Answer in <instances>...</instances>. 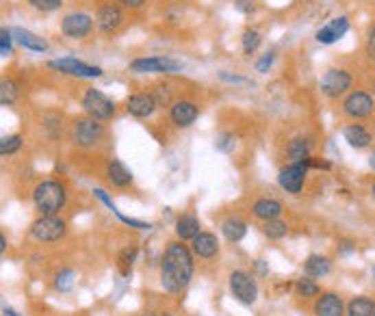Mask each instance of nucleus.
Masks as SVG:
<instances>
[{"label": "nucleus", "instance_id": "nucleus-1", "mask_svg": "<svg viewBox=\"0 0 375 316\" xmlns=\"http://www.w3.org/2000/svg\"><path fill=\"white\" fill-rule=\"evenodd\" d=\"M191 247L185 245V241H172L165 247L161 258V286L165 293L180 295L191 284L193 273H196V263H193Z\"/></svg>", "mask_w": 375, "mask_h": 316}, {"label": "nucleus", "instance_id": "nucleus-2", "mask_svg": "<svg viewBox=\"0 0 375 316\" xmlns=\"http://www.w3.org/2000/svg\"><path fill=\"white\" fill-rule=\"evenodd\" d=\"M67 202V191L57 180H44L33 189V204L39 215H59Z\"/></svg>", "mask_w": 375, "mask_h": 316}, {"label": "nucleus", "instance_id": "nucleus-3", "mask_svg": "<svg viewBox=\"0 0 375 316\" xmlns=\"http://www.w3.org/2000/svg\"><path fill=\"white\" fill-rule=\"evenodd\" d=\"M228 284H230V293L232 297L239 301L241 306H254L258 299V282L254 273H247L243 269L232 271L228 276Z\"/></svg>", "mask_w": 375, "mask_h": 316}, {"label": "nucleus", "instance_id": "nucleus-4", "mask_svg": "<svg viewBox=\"0 0 375 316\" xmlns=\"http://www.w3.org/2000/svg\"><path fill=\"white\" fill-rule=\"evenodd\" d=\"M29 232L39 243H57L67 234V223L59 215H39Z\"/></svg>", "mask_w": 375, "mask_h": 316}, {"label": "nucleus", "instance_id": "nucleus-5", "mask_svg": "<svg viewBox=\"0 0 375 316\" xmlns=\"http://www.w3.org/2000/svg\"><path fill=\"white\" fill-rule=\"evenodd\" d=\"M82 108H85V113L93 119L98 121H109L115 117V102L104 95L102 91L98 89H87L85 95H82Z\"/></svg>", "mask_w": 375, "mask_h": 316}, {"label": "nucleus", "instance_id": "nucleus-6", "mask_svg": "<svg viewBox=\"0 0 375 316\" xmlns=\"http://www.w3.org/2000/svg\"><path fill=\"white\" fill-rule=\"evenodd\" d=\"M104 126L93 117H78L72 126V141L78 147H93L102 141Z\"/></svg>", "mask_w": 375, "mask_h": 316}, {"label": "nucleus", "instance_id": "nucleus-7", "mask_svg": "<svg viewBox=\"0 0 375 316\" xmlns=\"http://www.w3.org/2000/svg\"><path fill=\"white\" fill-rule=\"evenodd\" d=\"M183 70L185 63L172 57H141L130 63V72L135 74H176Z\"/></svg>", "mask_w": 375, "mask_h": 316}, {"label": "nucleus", "instance_id": "nucleus-8", "mask_svg": "<svg viewBox=\"0 0 375 316\" xmlns=\"http://www.w3.org/2000/svg\"><path fill=\"white\" fill-rule=\"evenodd\" d=\"M352 85H354V78L350 72L343 70V67H332V70H328L321 76V82H319L321 93L330 100H337V98H341V95H345L352 89Z\"/></svg>", "mask_w": 375, "mask_h": 316}, {"label": "nucleus", "instance_id": "nucleus-9", "mask_svg": "<svg viewBox=\"0 0 375 316\" xmlns=\"http://www.w3.org/2000/svg\"><path fill=\"white\" fill-rule=\"evenodd\" d=\"M308 162H288L286 167L280 169L277 173V184H280L288 195H299L304 182L308 175Z\"/></svg>", "mask_w": 375, "mask_h": 316}, {"label": "nucleus", "instance_id": "nucleus-10", "mask_svg": "<svg viewBox=\"0 0 375 316\" xmlns=\"http://www.w3.org/2000/svg\"><path fill=\"white\" fill-rule=\"evenodd\" d=\"M375 111V102H373V95L367 91H352L347 93V98L343 102V113L352 119H367L371 117Z\"/></svg>", "mask_w": 375, "mask_h": 316}, {"label": "nucleus", "instance_id": "nucleus-11", "mask_svg": "<svg viewBox=\"0 0 375 316\" xmlns=\"http://www.w3.org/2000/svg\"><path fill=\"white\" fill-rule=\"evenodd\" d=\"M48 67H52V70H59V72H63L67 76H76V78H100L102 76V67L82 63V61H78L74 57L52 59V61H48Z\"/></svg>", "mask_w": 375, "mask_h": 316}, {"label": "nucleus", "instance_id": "nucleus-12", "mask_svg": "<svg viewBox=\"0 0 375 316\" xmlns=\"http://www.w3.org/2000/svg\"><path fill=\"white\" fill-rule=\"evenodd\" d=\"M93 31V18L89 13L74 11L61 20V33L69 39H82Z\"/></svg>", "mask_w": 375, "mask_h": 316}, {"label": "nucleus", "instance_id": "nucleus-13", "mask_svg": "<svg viewBox=\"0 0 375 316\" xmlns=\"http://www.w3.org/2000/svg\"><path fill=\"white\" fill-rule=\"evenodd\" d=\"M345 301L339 293H321L315 299V306H312V314L315 316H345Z\"/></svg>", "mask_w": 375, "mask_h": 316}, {"label": "nucleus", "instance_id": "nucleus-14", "mask_svg": "<svg viewBox=\"0 0 375 316\" xmlns=\"http://www.w3.org/2000/svg\"><path fill=\"white\" fill-rule=\"evenodd\" d=\"M157 106H159L157 98L152 93H146V91L133 93L130 98L126 100V111L133 117H137V119H148V117H152V115H155V111H157Z\"/></svg>", "mask_w": 375, "mask_h": 316}, {"label": "nucleus", "instance_id": "nucleus-15", "mask_svg": "<svg viewBox=\"0 0 375 316\" xmlns=\"http://www.w3.org/2000/svg\"><path fill=\"white\" fill-rule=\"evenodd\" d=\"M198 115H200V108H198L196 102H191V100H178L170 108V119L178 128L193 126L196 119H198Z\"/></svg>", "mask_w": 375, "mask_h": 316}, {"label": "nucleus", "instance_id": "nucleus-16", "mask_svg": "<svg viewBox=\"0 0 375 316\" xmlns=\"http://www.w3.org/2000/svg\"><path fill=\"white\" fill-rule=\"evenodd\" d=\"M347 31H350V20H347V16H339L334 20H330L326 26H321L315 37H317L319 44L330 46V44H337L341 37H345Z\"/></svg>", "mask_w": 375, "mask_h": 316}, {"label": "nucleus", "instance_id": "nucleus-17", "mask_svg": "<svg viewBox=\"0 0 375 316\" xmlns=\"http://www.w3.org/2000/svg\"><path fill=\"white\" fill-rule=\"evenodd\" d=\"M124 22V13L117 5H102L95 13V26L102 33H115Z\"/></svg>", "mask_w": 375, "mask_h": 316}, {"label": "nucleus", "instance_id": "nucleus-18", "mask_svg": "<svg viewBox=\"0 0 375 316\" xmlns=\"http://www.w3.org/2000/svg\"><path fill=\"white\" fill-rule=\"evenodd\" d=\"M191 252L193 256H198L202 260H213L217 254H219V241L217 236L213 234V232H200V234L191 241Z\"/></svg>", "mask_w": 375, "mask_h": 316}, {"label": "nucleus", "instance_id": "nucleus-19", "mask_svg": "<svg viewBox=\"0 0 375 316\" xmlns=\"http://www.w3.org/2000/svg\"><path fill=\"white\" fill-rule=\"evenodd\" d=\"M106 180L113 184L115 189H128L133 184V171L124 165L122 160L113 158V160H109L106 165Z\"/></svg>", "mask_w": 375, "mask_h": 316}, {"label": "nucleus", "instance_id": "nucleus-20", "mask_svg": "<svg viewBox=\"0 0 375 316\" xmlns=\"http://www.w3.org/2000/svg\"><path fill=\"white\" fill-rule=\"evenodd\" d=\"M174 230H176L178 241H185L187 243V241H193V239L200 234L202 226H200V219L196 215H193V212H185V215H180L176 219Z\"/></svg>", "mask_w": 375, "mask_h": 316}, {"label": "nucleus", "instance_id": "nucleus-21", "mask_svg": "<svg viewBox=\"0 0 375 316\" xmlns=\"http://www.w3.org/2000/svg\"><path fill=\"white\" fill-rule=\"evenodd\" d=\"M284 212L282 202H277L273 197H260L252 204V215L260 221H271V219H280Z\"/></svg>", "mask_w": 375, "mask_h": 316}, {"label": "nucleus", "instance_id": "nucleus-22", "mask_svg": "<svg viewBox=\"0 0 375 316\" xmlns=\"http://www.w3.org/2000/svg\"><path fill=\"white\" fill-rule=\"evenodd\" d=\"M304 273L312 280H323L332 273V260L321 254H310L304 260Z\"/></svg>", "mask_w": 375, "mask_h": 316}, {"label": "nucleus", "instance_id": "nucleus-23", "mask_svg": "<svg viewBox=\"0 0 375 316\" xmlns=\"http://www.w3.org/2000/svg\"><path fill=\"white\" fill-rule=\"evenodd\" d=\"M11 33H13V37H16V41L22 46V48H26V50H31V52H48V41L44 39V37H39V35H35V33H31V31H26V29H22V26H16V29H11Z\"/></svg>", "mask_w": 375, "mask_h": 316}, {"label": "nucleus", "instance_id": "nucleus-24", "mask_svg": "<svg viewBox=\"0 0 375 316\" xmlns=\"http://www.w3.org/2000/svg\"><path fill=\"white\" fill-rule=\"evenodd\" d=\"M343 136H345V141L350 143V147H354V149H367L373 143L371 132L365 126H360V123H350V126H345Z\"/></svg>", "mask_w": 375, "mask_h": 316}, {"label": "nucleus", "instance_id": "nucleus-25", "mask_svg": "<svg viewBox=\"0 0 375 316\" xmlns=\"http://www.w3.org/2000/svg\"><path fill=\"white\" fill-rule=\"evenodd\" d=\"M221 234L228 243H241L247 234V223L241 217H228L221 221Z\"/></svg>", "mask_w": 375, "mask_h": 316}, {"label": "nucleus", "instance_id": "nucleus-26", "mask_svg": "<svg viewBox=\"0 0 375 316\" xmlns=\"http://www.w3.org/2000/svg\"><path fill=\"white\" fill-rule=\"evenodd\" d=\"M310 149H312V143L308 139L295 136V139H291L286 145V156L291 162H306L310 158Z\"/></svg>", "mask_w": 375, "mask_h": 316}, {"label": "nucleus", "instance_id": "nucleus-27", "mask_svg": "<svg viewBox=\"0 0 375 316\" xmlns=\"http://www.w3.org/2000/svg\"><path fill=\"white\" fill-rule=\"evenodd\" d=\"M373 314H375V299L367 295L354 297L345 310V316H373Z\"/></svg>", "mask_w": 375, "mask_h": 316}, {"label": "nucleus", "instance_id": "nucleus-28", "mask_svg": "<svg viewBox=\"0 0 375 316\" xmlns=\"http://www.w3.org/2000/svg\"><path fill=\"white\" fill-rule=\"evenodd\" d=\"M293 291H295V297L306 301V299H315V297L321 295V286L317 284V280L304 276V278L293 282Z\"/></svg>", "mask_w": 375, "mask_h": 316}, {"label": "nucleus", "instance_id": "nucleus-29", "mask_svg": "<svg viewBox=\"0 0 375 316\" xmlns=\"http://www.w3.org/2000/svg\"><path fill=\"white\" fill-rule=\"evenodd\" d=\"M137 256H139V247L137 245H130V247H124V250L117 254V267H120V273L124 278H128L133 273V265L137 263Z\"/></svg>", "mask_w": 375, "mask_h": 316}, {"label": "nucleus", "instance_id": "nucleus-30", "mask_svg": "<svg viewBox=\"0 0 375 316\" xmlns=\"http://www.w3.org/2000/svg\"><path fill=\"white\" fill-rule=\"evenodd\" d=\"M260 232L269 241H282L288 234V223L282 221V219H271V221H262Z\"/></svg>", "mask_w": 375, "mask_h": 316}, {"label": "nucleus", "instance_id": "nucleus-31", "mask_svg": "<svg viewBox=\"0 0 375 316\" xmlns=\"http://www.w3.org/2000/svg\"><path fill=\"white\" fill-rule=\"evenodd\" d=\"M260 41H262V35H260L256 29H245V33H243V37H241L243 54H247V57H252V54L260 48Z\"/></svg>", "mask_w": 375, "mask_h": 316}, {"label": "nucleus", "instance_id": "nucleus-32", "mask_svg": "<svg viewBox=\"0 0 375 316\" xmlns=\"http://www.w3.org/2000/svg\"><path fill=\"white\" fill-rule=\"evenodd\" d=\"M76 284V273L72 269H61L57 276H54V288L59 293H69Z\"/></svg>", "mask_w": 375, "mask_h": 316}, {"label": "nucleus", "instance_id": "nucleus-33", "mask_svg": "<svg viewBox=\"0 0 375 316\" xmlns=\"http://www.w3.org/2000/svg\"><path fill=\"white\" fill-rule=\"evenodd\" d=\"M22 134H7L0 139V154L3 156H11V154H16L18 149L22 147Z\"/></svg>", "mask_w": 375, "mask_h": 316}, {"label": "nucleus", "instance_id": "nucleus-34", "mask_svg": "<svg viewBox=\"0 0 375 316\" xmlns=\"http://www.w3.org/2000/svg\"><path fill=\"white\" fill-rule=\"evenodd\" d=\"M16 98H18L16 82L5 78L3 82H0V104H3V106H11L13 102H16Z\"/></svg>", "mask_w": 375, "mask_h": 316}, {"label": "nucleus", "instance_id": "nucleus-35", "mask_svg": "<svg viewBox=\"0 0 375 316\" xmlns=\"http://www.w3.org/2000/svg\"><path fill=\"white\" fill-rule=\"evenodd\" d=\"M215 147L219 149V152L224 154H230L234 147H237V139H234L232 132H219L217 139H215Z\"/></svg>", "mask_w": 375, "mask_h": 316}, {"label": "nucleus", "instance_id": "nucleus-36", "mask_svg": "<svg viewBox=\"0 0 375 316\" xmlns=\"http://www.w3.org/2000/svg\"><path fill=\"white\" fill-rule=\"evenodd\" d=\"M13 39H16V37H13V33L9 29L0 31V57H3V59H7L13 54Z\"/></svg>", "mask_w": 375, "mask_h": 316}, {"label": "nucleus", "instance_id": "nucleus-37", "mask_svg": "<svg viewBox=\"0 0 375 316\" xmlns=\"http://www.w3.org/2000/svg\"><path fill=\"white\" fill-rule=\"evenodd\" d=\"M29 5L41 13H52V11H57L61 9L63 5V0H29Z\"/></svg>", "mask_w": 375, "mask_h": 316}, {"label": "nucleus", "instance_id": "nucleus-38", "mask_svg": "<svg viewBox=\"0 0 375 316\" xmlns=\"http://www.w3.org/2000/svg\"><path fill=\"white\" fill-rule=\"evenodd\" d=\"M115 217L120 219L122 223H126V226H130V228H135V230H141V232H150V230H152V223H148V221H139V219H133V217H126L122 210H117Z\"/></svg>", "mask_w": 375, "mask_h": 316}, {"label": "nucleus", "instance_id": "nucleus-39", "mask_svg": "<svg viewBox=\"0 0 375 316\" xmlns=\"http://www.w3.org/2000/svg\"><path fill=\"white\" fill-rule=\"evenodd\" d=\"M217 78L221 82H228V85H252V80H249V78L239 76V74H230V72H219Z\"/></svg>", "mask_w": 375, "mask_h": 316}, {"label": "nucleus", "instance_id": "nucleus-40", "mask_svg": "<svg viewBox=\"0 0 375 316\" xmlns=\"http://www.w3.org/2000/svg\"><path fill=\"white\" fill-rule=\"evenodd\" d=\"M273 61H275V52L273 50H267L262 57L256 61V72H260V74H267L269 72V67L273 65Z\"/></svg>", "mask_w": 375, "mask_h": 316}, {"label": "nucleus", "instance_id": "nucleus-41", "mask_svg": "<svg viewBox=\"0 0 375 316\" xmlns=\"http://www.w3.org/2000/svg\"><path fill=\"white\" fill-rule=\"evenodd\" d=\"M337 250H339V256H352V254H356L358 245H356V241H352V239H341V241L337 243Z\"/></svg>", "mask_w": 375, "mask_h": 316}, {"label": "nucleus", "instance_id": "nucleus-42", "mask_svg": "<svg viewBox=\"0 0 375 316\" xmlns=\"http://www.w3.org/2000/svg\"><path fill=\"white\" fill-rule=\"evenodd\" d=\"M93 195H95V197H98V199H100V202H102V204L106 206V208H109L111 212H113V215H115V212L120 210V208H117V206H115V202H113V199H111V195L106 193V191H104V189H93Z\"/></svg>", "mask_w": 375, "mask_h": 316}, {"label": "nucleus", "instance_id": "nucleus-43", "mask_svg": "<svg viewBox=\"0 0 375 316\" xmlns=\"http://www.w3.org/2000/svg\"><path fill=\"white\" fill-rule=\"evenodd\" d=\"M365 50H367V57L375 63V24L369 26V33H367V44H365Z\"/></svg>", "mask_w": 375, "mask_h": 316}, {"label": "nucleus", "instance_id": "nucleus-44", "mask_svg": "<svg viewBox=\"0 0 375 316\" xmlns=\"http://www.w3.org/2000/svg\"><path fill=\"white\" fill-rule=\"evenodd\" d=\"M117 3L122 7H126V9H141L148 3V0H117Z\"/></svg>", "mask_w": 375, "mask_h": 316}, {"label": "nucleus", "instance_id": "nucleus-45", "mask_svg": "<svg viewBox=\"0 0 375 316\" xmlns=\"http://www.w3.org/2000/svg\"><path fill=\"white\" fill-rule=\"evenodd\" d=\"M237 9L241 13H252L254 11V0H237Z\"/></svg>", "mask_w": 375, "mask_h": 316}, {"label": "nucleus", "instance_id": "nucleus-46", "mask_svg": "<svg viewBox=\"0 0 375 316\" xmlns=\"http://www.w3.org/2000/svg\"><path fill=\"white\" fill-rule=\"evenodd\" d=\"M254 267H256V271H258V276H260V278H265L267 273H269V269H267V265H265V260H256Z\"/></svg>", "mask_w": 375, "mask_h": 316}, {"label": "nucleus", "instance_id": "nucleus-47", "mask_svg": "<svg viewBox=\"0 0 375 316\" xmlns=\"http://www.w3.org/2000/svg\"><path fill=\"white\" fill-rule=\"evenodd\" d=\"M5 252H7V236H5V234H0V254L5 256Z\"/></svg>", "mask_w": 375, "mask_h": 316}, {"label": "nucleus", "instance_id": "nucleus-48", "mask_svg": "<svg viewBox=\"0 0 375 316\" xmlns=\"http://www.w3.org/2000/svg\"><path fill=\"white\" fill-rule=\"evenodd\" d=\"M3 314H5V316H20L16 310H13V308H7V306L3 308Z\"/></svg>", "mask_w": 375, "mask_h": 316}, {"label": "nucleus", "instance_id": "nucleus-49", "mask_svg": "<svg viewBox=\"0 0 375 316\" xmlns=\"http://www.w3.org/2000/svg\"><path fill=\"white\" fill-rule=\"evenodd\" d=\"M369 167L375 171V147H373V152H371V156H369Z\"/></svg>", "mask_w": 375, "mask_h": 316}, {"label": "nucleus", "instance_id": "nucleus-50", "mask_svg": "<svg viewBox=\"0 0 375 316\" xmlns=\"http://www.w3.org/2000/svg\"><path fill=\"white\" fill-rule=\"evenodd\" d=\"M371 276H373V280H375V265L371 267Z\"/></svg>", "mask_w": 375, "mask_h": 316}, {"label": "nucleus", "instance_id": "nucleus-51", "mask_svg": "<svg viewBox=\"0 0 375 316\" xmlns=\"http://www.w3.org/2000/svg\"><path fill=\"white\" fill-rule=\"evenodd\" d=\"M371 195H373V199H375V184L371 186Z\"/></svg>", "mask_w": 375, "mask_h": 316}, {"label": "nucleus", "instance_id": "nucleus-52", "mask_svg": "<svg viewBox=\"0 0 375 316\" xmlns=\"http://www.w3.org/2000/svg\"><path fill=\"white\" fill-rule=\"evenodd\" d=\"M141 316H155V314H141Z\"/></svg>", "mask_w": 375, "mask_h": 316}, {"label": "nucleus", "instance_id": "nucleus-53", "mask_svg": "<svg viewBox=\"0 0 375 316\" xmlns=\"http://www.w3.org/2000/svg\"><path fill=\"white\" fill-rule=\"evenodd\" d=\"M373 93H375V82H373Z\"/></svg>", "mask_w": 375, "mask_h": 316}, {"label": "nucleus", "instance_id": "nucleus-54", "mask_svg": "<svg viewBox=\"0 0 375 316\" xmlns=\"http://www.w3.org/2000/svg\"><path fill=\"white\" fill-rule=\"evenodd\" d=\"M161 316H172V314H161Z\"/></svg>", "mask_w": 375, "mask_h": 316}, {"label": "nucleus", "instance_id": "nucleus-55", "mask_svg": "<svg viewBox=\"0 0 375 316\" xmlns=\"http://www.w3.org/2000/svg\"><path fill=\"white\" fill-rule=\"evenodd\" d=\"M373 316H375V314H373Z\"/></svg>", "mask_w": 375, "mask_h": 316}]
</instances>
